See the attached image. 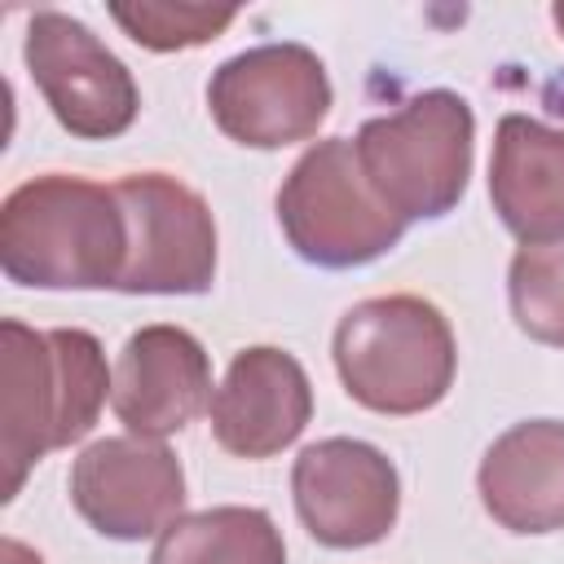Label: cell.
I'll use <instances>...</instances> for the list:
<instances>
[{
    "label": "cell",
    "instance_id": "cell-3",
    "mask_svg": "<svg viewBox=\"0 0 564 564\" xmlns=\"http://www.w3.org/2000/svg\"><path fill=\"white\" fill-rule=\"evenodd\" d=\"M454 330L419 295L352 304L335 326V370L348 397L375 414H423L454 383Z\"/></svg>",
    "mask_w": 564,
    "mask_h": 564
},
{
    "label": "cell",
    "instance_id": "cell-18",
    "mask_svg": "<svg viewBox=\"0 0 564 564\" xmlns=\"http://www.w3.org/2000/svg\"><path fill=\"white\" fill-rule=\"evenodd\" d=\"M0 564H44V560H40L31 546H22L18 538H4V542H0Z\"/></svg>",
    "mask_w": 564,
    "mask_h": 564
},
{
    "label": "cell",
    "instance_id": "cell-5",
    "mask_svg": "<svg viewBox=\"0 0 564 564\" xmlns=\"http://www.w3.org/2000/svg\"><path fill=\"white\" fill-rule=\"evenodd\" d=\"M278 225L295 256L322 269H357L392 251L405 220L375 194L352 141H317L278 189Z\"/></svg>",
    "mask_w": 564,
    "mask_h": 564
},
{
    "label": "cell",
    "instance_id": "cell-2",
    "mask_svg": "<svg viewBox=\"0 0 564 564\" xmlns=\"http://www.w3.org/2000/svg\"><path fill=\"white\" fill-rule=\"evenodd\" d=\"M0 264L13 282L44 291L119 286L128 220L115 185L66 172L18 185L0 207Z\"/></svg>",
    "mask_w": 564,
    "mask_h": 564
},
{
    "label": "cell",
    "instance_id": "cell-7",
    "mask_svg": "<svg viewBox=\"0 0 564 564\" xmlns=\"http://www.w3.org/2000/svg\"><path fill=\"white\" fill-rule=\"evenodd\" d=\"M128 220V264L119 291L128 295H198L216 278L212 207L163 172L115 181Z\"/></svg>",
    "mask_w": 564,
    "mask_h": 564
},
{
    "label": "cell",
    "instance_id": "cell-16",
    "mask_svg": "<svg viewBox=\"0 0 564 564\" xmlns=\"http://www.w3.org/2000/svg\"><path fill=\"white\" fill-rule=\"evenodd\" d=\"M516 326L551 348H564V238L524 242L507 273Z\"/></svg>",
    "mask_w": 564,
    "mask_h": 564
},
{
    "label": "cell",
    "instance_id": "cell-14",
    "mask_svg": "<svg viewBox=\"0 0 564 564\" xmlns=\"http://www.w3.org/2000/svg\"><path fill=\"white\" fill-rule=\"evenodd\" d=\"M489 198L520 242L564 238V128L507 115L494 132Z\"/></svg>",
    "mask_w": 564,
    "mask_h": 564
},
{
    "label": "cell",
    "instance_id": "cell-6",
    "mask_svg": "<svg viewBox=\"0 0 564 564\" xmlns=\"http://www.w3.org/2000/svg\"><path fill=\"white\" fill-rule=\"evenodd\" d=\"M207 106L229 141L282 150L322 128L330 115V79L304 44H256L212 75Z\"/></svg>",
    "mask_w": 564,
    "mask_h": 564
},
{
    "label": "cell",
    "instance_id": "cell-10",
    "mask_svg": "<svg viewBox=\"0 0 564 564\" xmlns=\"http://www.w3.org/2000/svg\"><path fill=\"white\" fill-rule=\"evenodd\" d=\"M70 502L97 533L115 542H141L181 520L185 471L159 441L106 436L75 458Z\"/></svg>",
    "mask_w": 564,
    "mask_h": 564
},
{
    "label": "cell",
    "instance_id": "cell-17",
    "mask_svg": "<svg viewBox=\"0 0 564 564\" xmlns=\"http://www.w3.org/2000/svg\"><path fill=\"white\" fill-rule=\"evenodd\" d=\"M110 18L145 48L154 53H176V48H198L216 40L238 9L234 4H172V0H132V4H110Z\"/></svg>",
    "mask_w": 564,
    "mask_h": 564
},
{
    "label": "cell",
    "instance_id": "cell-9",
    "mask_svg": "<svg viewBox=\"0 0 564 564\" xmlns=\"http://www.w3.org/2000/svg\"><path fill=\"white\" fill-rule=\"evenodd\" d=\"M291 494L304 529L335 551H357L388 538L401 507V480L392 458L352 436L308 445L295 458Z\"/></svg>",
    "mask_w": 564,
    "mask_h": 564
},
{
    "label": "cell",
    "instance_id": "cell-8",
    "mask_svg": "<svg viewBox=\"0 0 564 564\" xmlns=\"http://www.w3.org/2000/svg\"><path fill=\"white\" fill-rule=\"evenodd\" d=\"M26 66L57 123L79 141H110L132 128L141 93L132 70L70 13L40 9L26 26Z\"/></svg>",
    "mask_w": 564,
    "mask_h": 564
},
{
    "label": "cell",
    "instance_id": "cell-11",
    "mask_svg": "<svg viewBox=\"0 0 564 564\" xmlns=\"http://www.w3.org/2000/svg\"><path fill=\"white\" fill-rule=\"evenodd\" d=\"M110 405L132 436H172L212 405V361L203 344L181 326H141L128 335Z\"/></svg>",
    "mask_w": 564,
    "mask_h": 564
},
{
    "label": "cell",
    "instance_id": "cell-12",
    "mask_svg": "<svg viewBox=\"0 0 564 564\" xmlns=\"http://www.w3.org/2000/svg\"><path fill=\"white\" fill-rule=\"evenodd\" d=\"M308 414L313 388L304 366L269 344L242 348L212 397L216 445L234 458H273L308 427Z\"/></svg>",
    "mask_w": 564,
    "mask_h": 564
},
{
    "label": "cell",
    "instance_id": "cell-19",
    "mask_svg": "<svg viewBox=\"0 0 564 564\" xmlns=\"http://www.w3.org/2000/svg\"><path fill=\"white\" fill-rule=\"evenodd\" d=\"M551 18H555V26H560V35H564V0L551 9Z\"/></svg>",
    "mask_w": 564,
    "mask_h": 564
},
{
    "label": "cell",
    "instance_id": "cell-15",
    "mask_svg": "<svg viewBox=\"0 0 564 564\" xmlns=\"http://www.w3.org/2000/svg\"><path fill=\"white\" fill-rule=\"evenodd\" d=\"M150 564H286V546L260 507H207L172 520Z\"/></svg>",
    "mask_w": 564,
    "mask_h": 564
},
{
    "label": "cell",
    "instance_id": "cell-4",
    "mask_svg": "<svg viewBox=\"0 0 564 564\" xmlns=\"http://www.w3.org/2000/svg\"><path fill=\"white\" fill-rule=\"evenodd\" d=\"M471 141V106L449 88H427L397 115L366 119L352 150L375 194L401 220H436L454 212L467 189Z\"/></svg>",
    "mask_w": 564,
    "mask_h": 564
},
{
    "label": "cell",
    "instance_id": "cell-13",
    "mask_svg": "<svg viewBox=\"0 0 564 564\" xmlns=\"http://www.w3.org/2000/svg\"><path fill=\"white\" fill-rule=\"evenodd\" d=\"M480 502L511 533L564 529V423L529 419L507 427L480 458Z\"/></svg>",
    "mask_w": 564,
    "mask_h": 564
},
{
    "label": "cell",
    "instance_id": "cell-1",
    "mask_svg": "<svg viewBox=\"0 0 564 564\" xmlns=\"http://www.w3.org/2000/svg\"><path fill=\"white\" fill-rule=\"evenodd\" d=\"M106 357L88 330L57 326L31 330L13 317L0 322V458L4 502L22 489L26 471L62 445L93 432L106 405Z\"/></svg>",
    "mask_w": 564,
    "mask_h": 564
}]
</instances>
